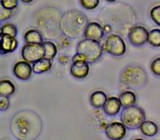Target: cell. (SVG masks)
Returning a JSON list of instances; mask_svg holds the SVG:
<instances>
[{
  "mask_svg": "<svg viewBox=\"0 0 160 140\" xmlns=\"http://www.w3.org/2000/svg\"><path fill=\"white\" fill-rule=\"evenodd\" d=\"M41 119L30 110L18 112L11 121V131L18 139L36 138L41 132Z\"/></svg>",
  "mask_w": 160,
  "mask_h": 140,
  "instance_id": "6da1fadb",
  "label": "cell"
},
{
  "mask_svg": "<svg viewBox=\"0 0 160 140\" xmlns=\"http://www.w3.org/2000/svg\"><path fill=\"white\" fill-rule=\"evenodd\" d=\"M88 19L82 12L77 10H69L62 15L59 21L60 31L70 38H77L84 33Z\"/></svg>",
  "mask_w": 160,
  "mask_h": 140,
  "instance_id": "7a4b0ae2",
  "label": "cell"
},
{
  "mask_svg": "<svg viewBox=\"0 0 160 140\" xmlns=\"http://www.w3.org/2000/svg\"><path fill=\"white\" fill-rule=\"evenodd\" d=\"M76 50L87 62L93 63L102 57L103 48L98 40L85 38L78 43Z\"/></svg>",
  "mask_w": 160,
  "mask_h": 140,
  "instance_id": "3957f363",
  "label": "cell"
},
{
  "mask_svg": "<svg viewBox=\"0 0 160 140\" xmlns=\"http://www.w3.org/2000/svg\"><path fill=\"white\" fill-rule=\"evenodd\" d=\"M147 76L144 70L138 66H128L121 73L120 81L126 87L137 88L145 83Z\"/></svg>",
  "mask_w": 160,
  "mask_h": 140,
  "instance_id": "277c9868",
  "label": "cell"
},
{
  "mask_svg": "<svg viewBox=\"0 0 160 140\" xmlns=\"http://www.w3.org/2000/svg\"><path fill=\"white\" fill-rule=\"evenodd\" d=\"M146 118L144 111L141 108L136 106L125 108L121 113V122L129 129H135L140 127V125Z\"/></svg>",
  "mask_w": 160,
  "mask_h": 140,
  "instance_id": "5b68a950",
  "label": "cell"
},
{
  "mask_svg": "<svg viewBox=\"0 0 160 140\" xmlns=\"http://www.w3.org/2000/svg\"><path fill=\"white\" fill-rule=\"evenodd\" d=\"M102 48L105 52L115 57H121L124 55L127 50V47L122 38L120 35L114 33L110 34L107 38Z\"/></svg>",
  "mask_w": 160,
  "mask_h": 140,
  "instance_id": "8992f818",
  "label": "cell"
},
{
  "mask_svg": "<svg viewBox=\"0 0 160 140\" xmlns=\"http://www.w3.org/2000/svg\"><path fill=\"white\" fill-rule=\"evenodd\" d=\"M23 60L33 63L45 57V48L42 43H27L22 48Z\"/></svg>",
  "mask_w": 160,
  "mask_h": 140,
  "instance_id": "52a82bcc",
  "label": "cell"
},
{
  "mask_svg": "<svg viewBox=\"0 0 160 140\" xmlns=\"http://www.w3.org/2000/svg\"><path fill=\"white\" fill-rule=\"evenodd\" d=\"M128 38L131 44L136 47H140L147 43L148 39V32L142 26H135L131 28Z\"/></svg>",
  "mask_w": 160,
  "mask_h": 140,
  "instance_id": "ba28073f",
  "label": "cell"
},
{
  "mask_svg": "<svg viewBox=\"0 0 160 140\" xmlns=\"http://www.w3.org/2000/svg\"><path fill=\"white\" fill-rule=\"evenodd\" d=\"M127 133V127L122 122H113L105 128V134L111 140L122 139Z\"/></svg>",
  "mask_w": 160,
  "mask_h": 140,
  "instance_id": "9c48e42d",
  "label": "cell"
},
{
  "mask_svg": "<svg viewBox=\"0 0 160 140\" xmlns=\"http://www.w3.org/2000/svg\"><path fill=\"white\" fill-rule=\"evenodd\" d=\"M89 62L85 60H78L72 62L70 67V73L78 79H82L88 77L89 73Z\"/></svg>",
  "mask_w": 160,
  "mask_h": 140,
  "instance_id": "30bf717a",
  "label": "cell"
},
{
  "mask_svg": "<svg viewBox=\"0 0 160 140\" xmlns=\"http://www.w3.org/2000/svg\"><path fill=\"white\" fill-rule=\"evenodd\" d=\"M13 74L18 79H29L32 72V66L27 61H19L16 62L13 66Z\"/></svg>",
  "mask_w": 160,
  "mask_h": 140,
  "instance_id": "8fae6325",
  "label": "cell"
},
{
  "mask_svg": "<svg viewBox=\"0 0 160 140\" xmlns=\"http://www.w3.org/2000/svg\"><path fill=\"white\" fill-rule=\"evenodd\" d=\"M1 38V49L0 53L2 55L8 54L10 52H14L17 49L18 43L16 38L6 33H0Z\"/></svg>",
  "mask_w": 160,
  "mask_h": 140,
  "instance_id": "7c38bea8",
  "label": "cell"
},
{
  "mask_svg": "<svg viewBox=\"0 0 160 140\" xmlns=\"http://www.w3.org/2000/svg\"><path fill=\"white\" fill-rule=\"evenodd\" d=\"M83 36L85 37V38L100 40L104 36V29L98 22H88L87 27L85 28Z\"/></svg>",
  "mask_w": 160,
  "mask_h": 140,
  "instance_id": "4fadbf2b",
  "label": "cell"
},
{
  "mask_svg": "<svg viewBox=\"0 0 160 140\" xmlns=\"http://www.w3.org/2000/svg\"><path fill=\"white\" fill-rule=\"evenodd\" d=\"M122 107V103L120 102L119 98L109 97L107 98V101L102 108L106 114L113 117L119 113Z\"/></svg>",
  "mask_w": 160,
  "mask_h": 140,
  "instance_id": "5bb4252c",
  "label": "cell"
},
{
  "mask_svg": "<svg viewBox=\"0 0 160 140\" xmlns=\"http://www.w3.org/2000/svg\"><path fill=\"white\" fill-rule=\"evenodd\" d=\"M140 131L146 137H153L158 132V125L152 121L144 120L140 125Z\"/></svg>",
  "mask_w": 160,
  "mask_h": 140,
  "instance_id": "9a60e30c",
  "label": "cell"
},
{
  "mask_svg": "<svg viewBox=\"0 0 160 140\" xmlns=\"http://www.w3.org/2000/svg\"><path fill=\"white\" fill-rule=\"evenodd\" d=\"M107 98V95L104 92L101 90H97L92 92L90 96V103L93 108H100L104 106Z\"/></svg>",
  "mask_w": 160,
  "mask_h": 140,
  "instance_id": "2e32d148",
  "label": "cell"
},
{
  "mask_svg": "<svg viewBox=\"0 0 160 140\" xmlns=\"http://www.w3.org/2000/svg\"><path fill=\"white\" fill-rule=\"evenodd\" d=\"M52 65L51 59L43 58L32 63V72L37 74H41L49 71L52 68Z\"/></svg>",
  "mask_w": 160,
  "mask_h": 140,
  "instance_id": "e0dca14e",
  "label": "cell"
},
{
  "mask_svg": "<svg viewBox=\"0 0 160 140\" xmlns=\"http://www.w3.org/2000/svg\"><path fill=\"white\" fill-rule=\"evenodd\" d=\"M24 41L27 43H42L43 37L38 30L29 29L25 32Z\"/></svg>",
  "mask_w": 160,
  "mask_h": 140,
  "instance_id": "ac0fdd59",
  "label": "cell"
},
{
  "mask_svg": "<svg viewBox=\"0 0 160 140\" xmlns=\"http://www.w3.org/2000/svg\"><path fill=\"white\" fill-rule=\"evenodd\" d=\"M119 99L123 108L133 106L136 103V101H137L136 95H135L134 92H132V91H129V90L122 92L120 94Z\"/></svg>",
  "mask_w": 160,
  "mask_h": 140,
  "instance_id": "d6986e66",
  "label": "cell"
},
{
  "mask_svg": "<svg viewBox=\"0 0 160 140\" xmlns=\"http://www.w3.org/2000/svg\"><path fill=\"white\" fill-rule=\"evenodd\" d=\"M15 86L12 81L8 79H2L0 81V96L9 97L15 92Z\"/></svg>",
  "mask_w": 160,
  "mask_h": 140,
  "instance_id": "ffe728a7",
  "label": "cell"
},
{
  "mask_svg": "<svg viewBox=\"0 0 160 140\" xmlns=\"http://www.w3.org/2000/svg\"><path fill=\"white\" fill-rule=\"evenodd\" d=\"M45 48V57L48 59H53L58 52L57 46L51 41H45L42 42Z\"/></svg>",
  "mask_w": 160,
  "mask_h": 140,
  "instance_id": "44dd1931",
  "label": "cell"
},
{
  "mask_svg": "<svg viewBox=\"0 0 160 140\" xmlns=\"http://www.w3.org/2000/svg\"><path fill=\"white\" fill-rule=\"evenodd\" d=\"M148 42L152 47H160V29L154 28V29L150 30L148 32Z\"/></svg>",
  "mask_w": 160,
  "mask_h": 140,
  "instance_id": "7402d4cb",
  "label": "cell"
},
{
  "mask_svg": "<svg viewBox=\"0 0 160 140\" xmlns=\"http://www.w3.org/2000/svg\"><path fill=\"white\" fill-rule=\"evenodd\" d=\"M0 33H6V34L11 35L12 37H16L18 33L17 28L14 24L7 22L3 23L0 28Z\"/></svg>",
  "mask_w": 160,
  "mask_h": 140,
  "instance_id": "603a6c76",
  "label": "cell"
},
{
  "mask_svg": "<svg viewBox=\"0 0 160 140\" xmlns=\"http://www.w3.org/2000/svg\"><path fill=\"white\" fill-rule=\"evenodd\" d=\"M150 17L157 25L160 26V5H156L150 10Z\"/></svg>",
  "mask_w": 160,
  "mask_h": 140,
  "instance_id": "cb8c5ba5",
  "label": "cell"
},
{
  "mask_svg": "<svg viewBox=\"0 0 160 140\" xmlns=\"http://www.w3.org/2000/svg\"><path fill=\"white\" fill-rule=\"evenodd\" d=\"M80 3L87 10H93L99 4V0H80Z\"/></svg>",
  "mask_w": 160,
  "mask_h": 140,
  "instance_id": "d4e9b609",
  "label": "cell"
},
{
  "mask_svg": "<svg viewBox=\"0 0 160 140\" xmlns=\"http://www.w3.org/2000/svg\"><path fill=\"white\" fill-rule=\"evenodd\" d=\"M18 0H1V6L7 9L13 10L18 7Z\"/></svg>",
  "mask_w": 160,
  "mask_h": 140,
  "instance_id": "484cf974",
  "label": "cell"
},
{
  "mask_svg": "<svg viewBox=\"0 0 160 140\" xmlns=\"http://www.w3.org/2000/svg\"><path fill=\"white\" fill-rule=\"evenodd\" d=\"M151 70L153 74L160 77V57L155 58L151 63Z\"/></svg>",
  "mask_w": 160,
  "mask_h": 140,
  "instance_id": "4316f807",
  "label": "cell"
},
{
  "mask_svg": "<svg viewBox=\"0 0 160 140\" xmlns=\"http://www.w3.org/2000/svg\"><path fill=\"white\" fill-rule=\"evenodd\" d=\"M12 10L7 9V8H1V13H0V21L1 22H3L5 20L9 19L10 18L12 17Z\"/></svg>",
  "mask_w": 160,
  "mask_h": 140,
  "instance_id": "83f0119b",
  "label": "cell"
},
{
  "mask_svg": "<svg viewBox=\"0 0 160 140\" xmlns=\"http://www.w3.org/2000/svg\"><path fill=\"white\" fill-rule=\"evenodd\" d=\"M10 101L8 97L7 96H1L0 97V108L1 111H4L9 108Z\"/></svg>",
  "mask_w": 160,
  "mask_h": 140,
  "instance_id": "f1b7e54d",
  "label": "cell"
},
{
  "mask_svg": "<svg viewBox=\"0 0 160 140\" xmlns=\"http://www.w3.org/2000/svg\"><path fill=\"white\" fill-rule=\"evenodd\" d=\"M22 2H24V3H30V2H32L33 0H21Z\"/></svg>",
  "mask_w": 160,
  "mask_h": 140,
  "instance_id": "f546056e",
  "label": "cell"
},
{
  "mask_svg": "<svg viewBox=\"0 0 160 140\" xmlns=\"http://www.w3.org/2000/svg\"><path fill=\"white\" fill-rule=\"evenodd\" d=\"M105 1H107V2H113L115 1H117V0H105Z\"/></svg>",
  "mask_w": 160,
  "mask_h": 140,
  "instance_id": "4dcf8cb0",
  "label": "cell"
}]
</instances>
